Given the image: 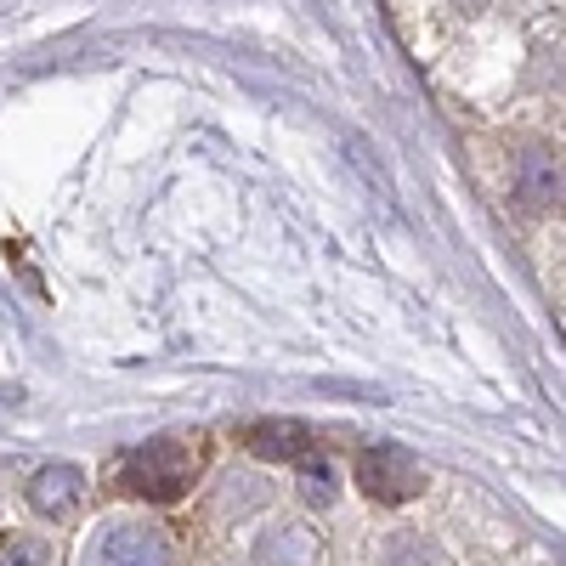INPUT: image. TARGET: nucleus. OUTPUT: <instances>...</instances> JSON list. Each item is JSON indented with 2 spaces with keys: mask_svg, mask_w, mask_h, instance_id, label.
<instances>
[{
  "mask_svg": "<svg viewBox=\"0 0 566 566\" xmlns=\"http://www.w3.org/2000/svg\"><path fill=\"white\" fill-rule=\"evenodd\" d=\"M0 566H52V549H45V538H12Z\"/></svg>",
  "mask_w": 566,
  "mask_h": 566,
  "instance_id": "1a4fd4ad",
  "label": "nucleus"
},
{
  "mask_svg": "<svg viewBox=\"0 0 566 566\" xmlns=\"http://www.w3.org/2000/svg\"><path fill=\"white\" fill-rule=\"evenodd\" d=\"M357 482H363V493H368V499H380V504H402V499H413V493L424 488V470H419V459H413L408 448L380 442L374 453H363V459H357Z\"/></svg>",
  "mask_w": 566,
  "mask_h": 566,
  "instance_id": "f03ea898",
  "label": "nucleus"
},
{
  "mask_svg": "<svg viewBox=\"0 0 566 566\" xmlns=\"http://www.w3.org/2000/svg\"><path fill=\"white\" fill-rule=\"evenodd\" d=\"M199 476V448L181 442V437H159V442H142L130 448L119 464H114V482L136 499H154V504H170L193 488Z\"/></svg>",
  "mask_w": 566,
  "mask_h": 566,
  "instance_id": "f257e3e1",
  "label": "nucleus"
},
{
  "mask_svg": "<svg viewBox=\"0 0 566 566\" xmlns=\"http://www.w3.org/2000/svg\"><path fill=\"white\" fill-rule=\"evenodd\" d=\"M515 199H522V210H533V216L560 205V159L549 148H533L522 159V170H515Z\"/></svg>",
  "mask_w": 566,
  "mask_h": 566,
  "instance_id": "39448f33",
  "label": "nucleus"
},
{
  "mask_svg": "<svg viewBox=\"0 0 566 566\" xmlns=\"http://www.w3.org/2000/svg\"><path fill=\"white\" fill-rule=\"evenodd\" d=\"M386 566H442V555L431 544H419L413 533H402V538L386 544Z\"/></svg>",
  "mask_w": 566,
  "mask_h": 566,
  "instance_id": "6e6552de",
  "label": "nucleus"
},
{
  "mask_svg": "<svg viewBox=\"0 0 566 566\" xmlns=\"http://www.w3.org/2000/svg\"><path fill=\"white\" fill-rule=\"evenodd\" d=\"M250 453L255 459H290V464H301V459H312L317 453V442H312V431L301 419H261V424H250Z\"/></svg>",
  "mask_w": 566,
  "mask_h": 566,
  "instance_id": "423d86ee",
  "label": "nucleus"
},
{
  "mask_svg": "<svg viewBox=\"0 0 566 566\" xmlns=\"http://www.w3.org/2000/svg\"><path fill=\"white\" fill-rule=\"evenodd\" d=\"M312 555H317V544H312V533L306 527H283V533H272L266 544H261V566H312Z\"/></svg>",
  "mask_w": 566,
  "mask_h": 566,
  "instance_id": "0eeeda50",
  "label": "nucleus"
},
{
  "mask_svg": "<svg viewBox=\"0 0 566 566\" xmlns=\"http://www.w3.org/2000/svg\"><path fill=\"white\" fill-rule=\"evenodd\" d=\"M85 566H170V549L154 527H108L85 549Z\"/></svg>",
  "mask_w": 566,
  "mask_h": 566,
  "instance_id": "7ed1b4c3",
  "label": "nucleus"
},
{
  "mask_svg": "<svg viewBox=\"0 0 566 566\" xmlns=\"http://www.w3.org/2000/svg\"><path fill=\"white\" fill-rule=\"evenodd\" d=\"M85 499V476L74 464H52V470H40L34 488H29V504L45 515V522H69V515L80 510Z\"/></svg>",
  "mask_w": 566,
  "mask_h": 566,
  "instance_id": "20e7f679",
  "label": "nucleus"
},
{
  "mask_svg": "<svg viewBox=\"0 0 566 566\" xmlns=\"http://www.w3.org/2000/svg\"><path fill=\"white\" fill-rule=\"evenodd\" d=\"M453 7H459V12H482V7H488V0H453Z\"/></svg>",
  "mask_w": 566,
  "mask_h": 566,
  "instance_id": "9d476101",
  "label": "nucleus"
}]
</instances>
